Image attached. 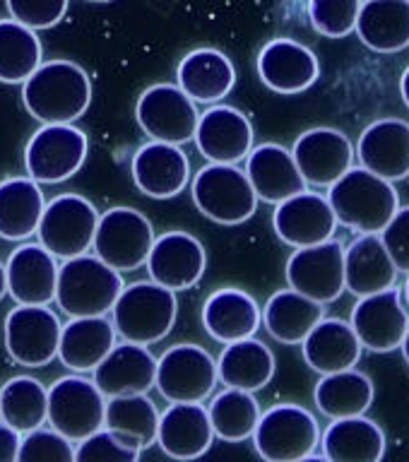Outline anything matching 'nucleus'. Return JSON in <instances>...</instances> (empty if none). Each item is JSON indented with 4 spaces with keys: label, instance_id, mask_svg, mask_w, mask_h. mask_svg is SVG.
Here are the masks:
<instances>
[{
    "label": "nucleus",
    "instance_id": "obj_1",
    "mask_svg": "<svg viewBox=\"0 0 409 462\" xmlns=\"http://www.w3.org/2000/svg\"><path fill=\"white\" fill-rule=\"evenodd\" d=\"M92 101V82L72 60H46L22 82V104L39 123L79 121Z\"/></svg>",
    "mask_w": 409,
    "mask_h": 462
},
{
    "label": "nucleus",
    "instance_id": "obj_2",
    "mask_svg": "<svg viewBox=\"0 0 409 462\" xmlns=\"http://www.w3.org/2000/svg\"><path fill=\"white\" fill-rule=\"evenodd\" d=\"M328 202L338 224L359 234H378L400 208L395 186L364 166L342 173L328 188Z\"/></svg>",
    "mask_w": 409,
    "mask_h": 462
},
{
    "label": "nucleus",
    "instance_id": "obj_3",
    "mask_svg": "<svg viewBox=\"0 0 409 462\" xmlns=\"http://www.w3.org/2000/svg\"><path fill=\"white\" fill-rule=\"evenodd\" d=\"M108 313L118 337L137 345H154L172 332L179 316V301L176 291L157 282H133L128 287L123 284Z\"/></svg>",
    "mask_w": 409,
    "mask_h": 462
},
{
    "label": "nucleus",
    "instance_id": "obj_4",
    "mask_svg": "<svg viewBox=\"0 0 409 462\" xmlns=\"http://www.w3.org/2000/svg\"><path fill=\"white\" fill-rule=\"evenodd\" d=\"M123 289L118 270L97 255H75L58 267L56 303L65 316H107Z\"/></svg>",
    "mask_w": 409,
    "mask_h": 462
},
{
    "label": "nucleus",
    "instance_id": "obj_5",
    "mask_svg": "<svg viewBox=\"0 0 409 462\" xmlns=\"http://www.w3.org/2000/svg\"><path fill=\"white\" fill-rule=\"evenodd\" d=\"M191 195L202 215L224 226L248 222L258 209V195L237 164L209 162L202 166L191 183Z\"/></svg>",
    "mask_w": 409,
    "mask_h": 462
},
{
    "label": "nucleus",
    "instance_id": "obj_6",
    "mask_svg": "<svg viewBox=\"0 0 409 462\" xmlns=\"http://www.w3.org/2000/svg\"><path fill=\"white\" fill-rule=\"evenodd\" d=\"M251 439L260 457L270 462H296L316 453L321 429L306 407L282 402L260 411Z\"/></svg>",
    "mask_w": 409,
    "mask_h": 462
},
{
    "label": "nucleus",
    "instance_id": "obj_7",
    "mask_svg": "<svg viewBox=\"0 0 409 462\" xmlns=\"http://www.w3.org/2000/svg\"><path fill=\"white\" fill-rule=\"evenodd\" d=\"M97 222L99 212L92 202L78 193H63L46 202L36 236L51 255L68 260L92 248Z\"/></svg>",
    "mask_w": 409,
    "mask_h": 462
},
{
    "label": "nucleus",
    "instance_id": "obj_8",
    "mask_svg": "<svg viewBox=\"0 0 409 462\" xmlns=\"http://www.w3.org/2000/svg\"><path fill=\"white\" fill-rule=\"evenodd\" d=\"M87 135L72 123H42L24 147V169L36 183H63L82 169Z\"/></svg>",
    "mask_w": 409,
    "mask_h": 462
},
{
    "label": "nucleus",
    "instance_id": "obj_9",
    "mask_svg": "<svg viewBox=\"0 0 409 462\" xmlns=\"http://www.w3.org/2000/svg\"><path fill=\"white\" fill-rule=\"evenodd\" d=\"M154 244V229L143 212L133 208H111L99 215L92 248L97 258L118 273H133L144 265Z\"/></svg>",
    "mask_w": 409,
    "mask_h": 462
},
{
    "label": "nucleus",
    "instance_id": "obj_10",
    "mask_svg": "<svg viewBox=\"0 0 409 462\" xmlns=\"http://www.w3.org/2000/svg\"><path fill=\"white\" fill-rule=\"evenodd\" d=\"M104 407L107 397L101 395L97 383L82 374L63 375L49 388L46 421L68 440L79 443L104 426Z\"/></svg>",
    "mask_w": 409,
    "mask_h": 462
},
{
    "label": "nucleus",
    "instance_id": "obj_11",
    "mask_svg": "<svg viewBox=\"0 0 409 462\" xmlns=\"http://www.w3.org/2000/svg\"><path fill=\"white\" fill-rule=\"evenodd\" d=\"M217 381V361L198 345L169 346L157 361L154 388L169 402H205Z\"/></svg>",
    "mask_w": 409,
    "mask_h": 462
},
{
    "label": "nucleus",
    "instance_id": "obj_12",
    "mask_svg": "<svg viewBox=\"0 0 409 462\" xmlns=\"http://www.w3.org/2000/svg\"><path fill=\"white\" fill-rule=\"evenodd\" d=\"M289 287L318 303L338 301L345 294V245L328 238L323 244L296 248L287 260Z\"/></svg>",
    "mask_w": 409,
    "mask_h": 462
},
{
    "label": "nucleus",
    "instance_id": "obj_13",
    "mask_svg": "<svg viewBox=\"0 0 409 462\" xmlns=\"http://www.w3.org/2000/svg\"><path fill=\"white\" fill-rule=\"evenodd\" d=\"M135 118L144 135H150L152 140L183 144L193 140L200 111L179 85L162 82L144 89L137 99Z\"/></svg>",
    "mask_w": 409,
    "mask_h": 462
},
{
    "label": "nucleus",
    "instance_id": "obj_14",
    "mask_svg": "<svg viewBox=\"0 0 409 462\" xmlns=\"http://www.w3.org/2000/svg\"><path fill=\"white\" fill-rule=\"evenodd\" d=\"M60 320L49 306H24L17 303L5 318V349L10 359L20 366L42 368L58 359Z\"/></svg>",
    "mask_w": 409,
    "mask_h": 462
},
{
    "label": "nucleus",
    "instance_id": "obj_15",
    "mask_svg": "<svg viewBox=\"0 0 409 462\" xmlns=\"http://www.w3.org/2000/svg\"><path fill=\"white\" fill-rule=\"evenodd\" d=\"M349 325L357 332L361 346L371 352L386 354L400 349L409 328V316L403 306L400 289L388 287L376 294L359 296V301L352 309Z\"/></svg>",
    "mask_w": 409,
    "mask_h": 462
},
{
    "label": "nucleus",
    "instance_id": "obj_16",
    "mask_svg": "<svg viewBox=\"0 0 409 462\" xmlns=\"http://www.w3.org/2000/svg\"><path fill=\"white\" fill-rule=\"evenodd\" d=\"M144 265L152 282L172 291H183L202 280L208 267V253L193 234L166 231L162 236H154Z\"/></svg>",
    "mask_w": 409,
    "mask_h": 462
},
{
    "label": "nucleus",
    "instance_id": "obj_17",
    "mask_svg": "<svg viewBox=\"0 0 409 462\" xmlns=\"http://www.w3.org/2000/svg\"><path fill=\"white\" fill-rule=\"evenodd\" d=\"M292 157L306 186L330 188L342 173L352 169L354 147L342 130L311 128L296 137Z\"/></svg>",
    "mask_w": 409,
    "mask_h": 462
},
{
    "label": "nucleus",
    "instance_id": "obj_18",
    "mask_svg": "<svg viewBox=\"0 0 409 462\" xmlns=\"http://www.w3.org/2000/svg\"><path fill=\"white\" fill-rule=\"evenodd\" d=\"M193 140L208 162L238 164L253 147V125L238 108L215 104L200 114Z\"/></svg>",
    "mask_w": 409,
    "mask_h": 462
},
{
    "label": "nucleus",
    "instance_id": "obj_19",
    "mask_svg": "<svg viewBox=\"0 0 409 462\" xmlns=\"http://www.w3.org/2000/svg\"><path fill=\"white\" fill-rule=\"evenodd\" d=\"M273 226L280 241L292 248H303L332 238L338 229V219L325 195L302 190L287 200L277 202Z\"/></svg>",
    "mask_w": 409,
    "mask_h": 462
},
{
    "label": "nucleus",
    "instance_id": "obj_20",
    "mask_svg": "<svg viewBox=\"0 0 409 462\" xmlns=\"http://www.w3.org/2000/svg\"><path fill=\"white\" fill-rule=\"evenodd\" d=\"M130 173L140 193L154 200H169L188 186L191 162L181 144L150 140L133 154Z\"/></svg>",
    "mask_w": 409,
    "mask_h": 462
},
{
    "label": "nucleus",
    "instance_id": "obj_21",
    "mask_svg": "<svg viewBox=\"0 0 409 462\" xmlns=\"http://www.w3.org/2000/svg\"><path fill=\"white\" fill-rule=\"evenodd\" d=\"M258 78L277 94H302L316 85L321 63L316 53L294 39H273L258 53Z\"/></svg>",
    "mask_w": 409,
    "mask_h": 462
},
{
    "label": "nucleus",
    "instance_id": "obj_22",
    "mask_svg": "<svg viewBox=\"0 0 409 462\" xmlns=\"http://www.w3.org/2000/svg\"><path fill=\"white\" fill-rule=\"evenodd\" d=\"M58 267L42 244L17 245L5 263L7 294L24 306H49L56 301Z\"/></svg>",
    "mask_w": 409,
    "mask_h": 462
},
{
    "label": "nucleus",
    "instance_id": "obj_23",
    "mask_svg": "<svg viewBox=\"0 0 409 462\" xmlns=\"http://www.w3.org/2000/svg\"><path fill=\"white\" fill-rule=\"evenodd\" d=\"M92 374V381L97 383L104 397L150 393L154 388L157 359L152 356L147 345L123 339L108 349V354L94 366Z\"/></svg>",
    "mask_w": 409,
    "mask_h": 462
},
{
    "label": "nucleus",
    "instance_id": "obj_24",
    "mask_svg": "<svg viewBox=\"0 0 409 462\" xmlns=\"http://www.w3.org/2000/svg\"><path fill=\"white\" fill-rule=\"evenodd\" d=\"M354 157L367 171L395 183L409 176V123L381 118L361 133Z\"/></svg>",
    "mask_w": 409,
    "mask_h": 462
},
{
    "label": "nucleus",
    "instance_id": "obj_25",
    "mask_svg": "<svg viewBox=\"0 0 409 462\" xmlns=\"http://www.w3.org/2000/svg\"><path fill=\"white\" fill-rule=\"evenodd\" d=\"M215 431L202 402H172L159 414L157 443L173 460H195L209 450Z\"/></svg>",
    "mask_w": 409,
    "mask_h": 462
},
{
    "label": "nucleus",
    "instance_id": "obj_26",
    "mask_svg": "<svg viewBox=\"0 0 409 462\" xmlns=\"http://www.w3.org/2000/svg\"><path fill=\"white\" fill-rule=\"evenodd\" d=\"M244 171L251 180L258 200L270 202V205H277V202L306 190V180H303L292 152L277 143H263L258 147H251V152L246 154Z\"/></svg>",
    "mask_w": 409,
    "mask_h": 462
},
{
    "label": "nucleus",
    "instance_id": "obj_27",
    "mask_svg": "<svg viewBox=\"0 0 409 462\" xmlns=\"http://www.w3.org/2000/svg\"><path fill=\"white\" fill-rule=\"evenodd\" d=\"M176 85L195 104H217L237 85V70L227 53L217 49H195L181 58Z\"/></svg>",
    "mask_w": 409,
    "mask_h": 462
},
{
    "label": "nucleus",
    "instance_id": "obj_28",
    "mask_svg": "<svg viewBox=\"0 0 409 462\" xmlns=\"http://www.w3.org/2000/svg\"><path fill=\"white\" fill-rule=\"evenodd\" d=\"M263 323L258 301L244 289L224 287L209 296L202 306V325L212 339L229 345L237 339L253 337Z\"/></svg>",
    "mask_w": 409,
    "mask_h": 462
},
{
    "label": "nucleus",
    "instance_id": "obj_29",
    "mask_svg": "<svg viewBox=\"0 0 409 462\" xmlns=\"http://www.w3.org/2000/svg\"><path fill=\"white\" fill-rule=\"evenodd\" d=\"M361 342L349 323L339 318H321L303 337V359L318 374H335L354 368L361 359Z\"/></svg>",
    "mask_w": 409,
    "mask_h": 462
},
{
    "label": "nucleus",
    "instance_id": "obj_30",
    "mask_svg": "<svg viewBox=\"0 0 409 462\" xmlns=\"http://www.w3.org/2000/svg\"><path fill=\"white\" fill-rule=\"evenodd\" d=\"M116 328L107 316L70 318L60 328L58 359L72 374H89L116 345Z\"/></svg>",
    "mask_w": 409,
    "mask_h": 462
},
{
    "label": "nucleus",
    "instance_id": "obj_31",
    "mask_svg": "<svg viewBox=\"0 0 409 462\" xmlns=\"http://www.w3.org/2000/svg\"><path fill=\"white\" fill-rule=\"evenodd\" d=\"M397 267L378 234H359L345 248V289L368 296L395 287Z\"/></svg>",
    "mask_w": 409,
    "mask_h": 462
},
{
    "label": "nucleus",
    "instance_id": "obj_32",
    "mask_svg": "<svg viewBox=\"0 0 409 462\" xmlns=\"http://www.w3.org/2000/svg\"><path fill=\"white\" fill-rule=\"evenodd\" d=\"M318 446L330 462H378L386 455V433L364 414L332 419Z\"/></svg>",
    "mask_w": 409,
    "mask_h": 462
},
{
    "label": "nucleus",
    "instance_id": "obj_33",
    "mask_svg": "<svg viewBox=\"0 0 409 462\" xmlns=\"http://www.w3.org/2000/svg\"><path fill=\"white\" fill-rule=\"evenodd\" d=\"M354 32L376 53H397L409 46V0H364Z\"/></svg>",
    "mask_w": 409,
    "mask_h": 462
},
{
    "label": "nucleus",
    "instance_id": "obj_34",
    "mask_svg": "<svg viewBox=\"0 0 409 462\" xmlns=\"http://www.w3.org/2000/svg\"><path fill=\"white\" fill-rule=\"evenodd\" d=\"M274 375V354L273 349L253 337L237 339L224 346V352L217 359V378L227 388H238L256 393L263 390Z\"/></svg>",
    "mask_w": 409,
    "mask_h": 462
},
{
    "label": "nucleus",
    "instance_id": "obj_35",
    "mask_svg": "<svg viewBox=\"0 0 409 462\" xmlns=\"http://www.w3.org/2000/svg\"><path fill=\"white\" fill-rule=\"evenodd\" d=\"M43 208L42 183L29 176L0 180V238L27 241L34 236Z\"/></svg>",
    "mask_w": 409,
    "mask_h": 462
},
{
    "label": "nucleus",
    "instance_id": "obj_36",
    "mask_svg": "<svg viewBox=\"0 0 409 462\" xmlns=\"http://www.w3.org/2000/svg\"><path fill=\"white\" fill-rule=\"evenodd\" d=\"M263 313L265 330L282 345H302L311 328L325 316V303H318L296 289H280L267 299Z\"/></svg>",
    "mask_w": 409,
    "mask_h": 462
},
{
    "label": "nucleus",
    "instance_id": "obj_37",
    "mask_svg": "<svg viewBox=\"0 0 409 462\" xmlns=\"http://www.w3.org/2000/svg\"><path fill=\"white\" fill-rule=\"evenodd\" d=\"M376 388L367 374L357 368H345L335 374H323L313 390V400L321 414L330 419L367 414L374 404Z\"/></svg>",
    "mask_w": 409,
    "mask_h": 462
},
{
    "label": "nucleus",
    "instance_id": "obj_38",
    "mask_svg": "<svg viewBox=\"0 0 409 462\" xmlns=\"http://www.w3.org/2000/svg\"><path fill=\"white\" fill-rule=\"evenodd\" d=\"M49 388L32 375H14L0 388V421L14 431L27 433L46 424Z\"/></svg>",
    "mask_w": 409,
    "mask_h": 462
},
{
    "label": "nucleus",
    "instance_id": "obj_39",
    "mask_svg": "<svg viewBox=\"0 0 409 462\" xmlns=\"http://www.w3.org/2000/svg\"><path fill=\"white\" fill-rule=\"evenodd\" d=\"M42 39L17 20H0V82L22 85L42 65Z\"/></svg>",
    "mask_w": 409,
    "mask_h": 462
},
{
    "label": "nucleus",
    "instance_id": "obj_40",
    "mask_svg": "<svg viewBox=\"0 0 409 462\" xmlns=\"http://www.w3.org/2000/svg\"><path fill=\"white\" fill-rule=\"evenodd\" d=\"M104 426L128 436L137 446L150 448L157 440L159 411L147 393H133V395L107 397L104 407Z\"/></svg>",
    "mask_w": 409,
    "mask_h": 462
},
{
    "label": "nucleus",
    "instance_id": "obj_41",
    "mask_svg": "<svg viewBox=\"0 0 409 462\" xmlns=\"http://www.w3.org/2000/svg\"><path fill=\"white\" fill-rule=\"evenodd\" d=\"M208 417L217 439L238 443V440L251 439L256 431L260 404L248 390L227 388L209 400Z\"/></svg>",
    "mask_w": 409,
    "mask_h": 462
},
{
    "label": "nucleus",
    "instance_id": "obj_42",
    "mask_svg": "<svg viewBox=\"0 0 409 462\" xmlns=\"http://www.w3.org/2000/svg\"><path fill=\"white\" fill-rule=\"evenodd\" d=\"M143 453V448L128 436L101 426L87 439H82L75 448L78 462H135Z\"/></svg>",
    "mask_w": 409,
    "mask_h": 462
},
{
    "label": "nucleus",
    "instance_id": "obj_43",
    "mask_svg": "<svg viewBox=\"0 0 409 462\" xmlns=\"http://www.w3.org/2000/svg\"><path fill=\"white\" fill-rule=\"evenodd\" d=\"M361 0H309L311 27L328 39H345L357 27Z\"/></svg>",
    "mask_w": 409,
    "mask_h": 462
},
{
    "label": "nucleus",
    "instance_id": "obj_44",
    "mask_svg": "<svg viewBox=\"0 0 409 462\" xmlns=\"http://www.w3.org/2000/svg\"><path fill=\"white\" fill-rule=\"evenodd\" d=\"M20 462H72L75 460V443L68 440L63 433H58L53 426L43 429L36 426L32 431L22 433Z\"/></svg>",
    "mask_w": 409,
    "mask_h": 462
},
{
    "label": "nucleus",
    "instance_id": "obj_45",
    "mask_svg": "<svg viewBox=\"0 0 409 462\" xmlns=\"http://www.w3.org/2000/svg\"><path fill=\"white\" fill-rule=\"evenodd\" d=\"M5 5L13 20L34 32L56 27L68 13V0H5Z\"/></svg>",
    "mask_w": 409,
    "mask_h": 462
},
{
    "label": "nucleus",
    "instance_id": "obj_46",
    "mask_svg": "<svg viewBox=\"0 0 409 462\" xmlns=\"http://www.w3.org/2000/svg\"><path fill=\"white\" fill-rule=\"evenodd\" d=\"M397 273H409V208H397L390 222L378 231Z\"/></svg>",
    "mask_w": 409,
    "mask_h": 462
},
{
    "label": "nucleus",
    "instance_id": "obj_47",
    "mask_svg": "<svg viewBox=\"0 0 409 462\" xmlns=\"http://www.w3.org/2000/svg\"><path fill=\"white\" fill-rule=\"evenodd\" d=\"M22 433L14 431L13 426L0 421V462H14L17 460V450H20Z\"/></svg>",
    "mask_w": 409,
    "mask_h": 462
},
{
    "label": "nucleus",
    "instance_id": "obj_48",
    "mask_svg": "<svg viewBox=\"0 0 409 462\" xmlns=\"http://www.w3.org/2000/svg\"><path fill=\"white\" fill-rule=\"evenodd\" d=\"M400 94H403V101L409 108V68L403 72V78H400Z\"/></svg>",
    "mask_w": 409,
    "mask_h": 462
},
{
    "label": "nucleus",
    "instance_id": "obj_49",
    "mask_svg": "<svg viewBox=\"0 0 409 462\" xmlns=\"http://www.w3.org/2000/svg\"><path fill=\"white\" fill-rule=\"evenodd\" d=\"M7 294V282H5V265H3V260H0V301H3V296Z\"/></svg>",
    "mask_w": 409,
    "mask_h": 462
},
{
    "label": "nucleus",
    "instance_id": "obj_50",
    "mask_svg": "<svg viewBox=\"0 0 409 462\" xmlns=\"http://www.w3.org/2000/svg\"><path fill=\"white\" fill-rule=\"evenodd\" d=\"M400 349H403V356L409 366V328H407V332H404V339H403V345H400Z\"/></svg>",
    "mask_w": 409,
    "mask_h": 462
},
{
    "label": "nucleus",
    "instance_id": "obj_51",
    "mask_svg": "<svg viewBox=\"0 0 409 462\" xmlns=\"http://www.w3.org/2000/svg\"><path fill=\"white\" fill-rule=\"evenodd\" d=\"M404 299H407L409 303V273H407V282H404Z\"/></svg>",
    "mask_w": 409,
    "mask_h": 462
},
{
    "label": "nucleus",
    "instance_id": "obj_52",
    "mask_svg": "<svg viewBox=\"0 0 409 462\" xmlns=\"http://www.w3.org/2000/svg\"><path fill=\"white\" fill-rule=\"evenodd\" d=\"M89 3H108V0H89Z\"/></svg>",
    "mask_w": 409,
    "mask_h": 462
}]
</instances>
